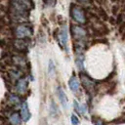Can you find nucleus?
Wrapping results in <instances>:
<instances>
[{
  "instance_id": "f03ea898",
  "label": "nucleus",
  "mask_w": 125,
  "mask_h": 125,
  "mask_svg": "<svg viewBox=\"0 0 125 125\" xmlns=\"http://www.w3.org/2000/svg\"><path fill=\"white\" fill-rule=\"evenodd\" d=\"M71 17L74 19V21H76L79 23H84L85 22V16L84 13L82 11V9L78 6H73L71 8Z\"/></svg>"
},
{
  "instance_id": "7ed1b4c3",
  "label": "nucleus",
  "mask_w": 125,
  "mask_h": 125,
  "mask_svg": "<svg viewBox=\"0 0 125 125\" xmlns=\"http://www.w3.org/2000/svg\"><path fill=\"white\" fill-rule=\"evenodd\" d=\"M57 93H58V97H59V100H60L62 107L64 109H66L68 107V100H67V97H66L64 91L62 90V88L58 87L57 88Z\"/></svg>"
},
{
  "instance_id": "f257e3e1",
  "label": "nucleus",
  "mask_w": 125,
  "mask_h": 125,
  "mask_svg": "<svg viewBox=\"0 0 125 125\" xmlns=\"http://www.w3.org/2000/svg\"><path fill=\"white\" fill-rule=\"evenodd\" d=\"M15 33L18 38H26L32 35V29L26 24H21L16 28Z\"/></svg>"
},
{
  "instance_id": "9d476101",
  "label": "nucleus",
  "mask_w": 125,
  "mask_h": 125,
  "mask_svg": "<svg viewBox=\"0 0 125 125\" xmlns=\"http://www.w3.org/2000/svg\"><path fill=\"white\" fill-rule=\"evenodd\" d=\"M54 72H55V65H54L53 62L50 61L49 62V65H48V74L50 76H52L54 74Z\"/></svg>"
},
{
  "instance_id": "6e6552de",
  "label": "nucleus",
  "mask_w": 125,
  "mask_h": 125,
  "mask_svg": "<svg viewBox=\"0 0 125 125\" xmlns=\"http://www.w3.org/2000/svg\"><path fill=\"white\" fill-rule=\"evenodd\" d=\"M72 32H73L74 36L76 38H78V39L83 38L86 35V31L80 26H72Z\"/></svg>"
},
{
  "instance_id": "1a4fd4ad",
  "label": "nucleus",
  "mask_w": 125,
  "mask_h": 125,
  "mask_svg": "<svg viewBox=\"0 0 125 125\" xmlns=\"http://www.w3.org/2000/svg\"><path fill=\"white\" fill-rule=\"evenodd\" d=\"M10 122L13 125H20L21 124V117L19 113H13L10 116Z\"/></svg>"
},
{
  "instance_id": "dca6fc26",
  "label": "nucleus",
  "mask_w": 125,
  "mask_h": 125,
  "mask_svg": "<svg viewBox=\"0 0 125 125\" xmlns=\"http://www.w3.org/2000/svg\"><path fill=\"white\" fill-rule=\"evenodd\" d=\"M85 112H86V105H85V104H82V105H80V113L84 114Z\"/></svg>"
},
{
  "instance_id": "f3484780",
  "label": "nucleus",
  "mask_w": 125,
  "mask_h": 125,
  "mask_svg": "<svg viewBox=\"0 0 125 125\" xmlns=\"http://www.w3.org/2000/svg\"><path fill=\"white\" fill-rule=\"evenodd\" d=\"M46 2H47V4H49V5H53V4L56 2V0H46Z\"/></svg>"
},
{
  "instance_id": "0eeeda50",
  "label": "nucleus",
  "mask_w": 125,
  "mask_h": 125,
  "mask_svg": "<svg viewBox=\"0 0 125 125\" xmlns=\"http://www.w3.org/2000/svg\"><path fill=\"white\" fill-rule=\"evenodd\" d=\"M68 86H69V89L72 92H77L79 90V87H80V84H79L78 79L75 76H72L69 79V81H68Z\"/></svg>"
},
{
  "instance_id": "a211bd4d",
  "label": "nucleus",
  "mask_w": 125,
  "mask_h": 125,
  "mask_svg": "<svg viewBox=\"0 0 125 125\" xmlns=\"http://www.w3.org/2000/svg\"><path fill=\"white\" fill-rule=\"evenodd\" d=\"M96 125H103V123H102V121H97V123H96Z\"/></svg>"
},
{
  "instance_id": "2eb2a0df",
  "label": "nucleus",
  "mask_w": 125,
  "mask_h": 125,
  "mask_svg": "<svg viewBox=\"0 0 125 125\" xmlns=\"http://www.w3.org/2000/svg\"><path fill=\"white\" fill-rule=\"evenodd\" d=\"M51 113L53 115H55V114L58 113V107H57V104L54 102L51 103Z\"/></svg>"
},
{
  "instance_id": "ddd939ff",
  "label": "nucleus",
  "mask_w": 125,
  "mask_h": 125,
  "mask_svg": "<svg viewBox=\"0 0 125 125\" xmlns=\"http://www.w3.org/2000/svg\"><path fill=\"white\" fill-rule=\"evenodd\" d=\"M83 56H78V58H77V62H76V64H77V67L79 68V69H82V67H83Z\"/></svg>"
},
{
  "instance_id": "20e7f679",
  "label": "nucleus",
  "mask_w": 125,
  "mask_h": 125,
  "mask_svg": "<svg viewBox=\"0 0 125 125\" xmlns=\"http://www.w3.org/2000/svg\"><path fill=\"white\" fill-rule=\"evenodd\" d=\"M21 119L24 122H27L30 119V112H29V108H28V104L26 102H23L21 104Z\"/></svg>"
},
{
  "instance_id": "39448f33",
  "label": "nucleus",
  "mask_w": 125,
  "mask_h": 125,
  "mask_svg": "<svg viewBox=\"0 0 125 125\" xmlns=\"http://www.w3.org/2000/svg\"><path fill=\"white\" fill-rule=\"evenodd\" d=\"M27 88V80L25 78H21L18 80L17 85H16V89L20 94H23L25 93Z\"/></svg>"
},
{
  "instance_id": "4468645a",
  "label": "nucleus",
  "mask_w": 125,
  "mask_h": 125,
  "mask_svg": "<svg viewBox=\"0 0 125 125\" xmlns=\"http://www.w3.org/2000/svg\"><path fill=\"white\" fill-rule=\"evenodd\" d=\"M70 121H71V124L72 125H78L79 124V119H78V117L75 114H71Z\"/></svg>"
},
{
  "instance_id": "f8f14e48",
  "label": "nucleus",
  "mask_w": 125,
  "mask_h": 125,
  "mask_svg": "<svg viewBox=\"0 0 125 125\" xmlns=\"http://www.w3.org/2000/svg\"><path fill=\"white\" fill-rule=\"evenodd\" d=\"M82 82L85 85V87H92L93 86V82L88 78V77H82Z\"/></svg>"
},
{
  "instance_id": "6ab92c4d",
  "label": "nucleus",
  "mask_w": 125,
  "mask_h": 125,
  "mask_svg": "<svg viewBox=\"0 0 125 125\" xmlns=\"http://www.w3.org/2000/svg\"><path fill=\"white\" fill-rule=\"evenodd\" d=\"M82 1H86V0H82Z\"/></svg>"
},
{
  "instance_id": "9b49d317",
  "label": "nucleus",
  "mask_w": 125,
  "mask_h": 125,
  "mask_svg": "<svg viewBox=\"0 0 125 125\" xmlns=\"http://www.w3.org/2000/svg\"><path fill=\"white\" fill-rule=\"evenodd\" d=\"M9 99H10V102L13 103L14 104H19L20 102H21V101H20V98H19L18 96H16V95H11Z\"/></svg>"
},
{
  "instance_id": "423d86ee",
  "label": "nucleus",
  "mask_w": 125,
  "mask_h": 125,
  "mask_svg": "<svg viewBox=\"0 0 125 125\" xmlns=\"http://www.w3.org/2000/svg\"><path fill=\"white\" fill-rule=\"evenodd\" d=\"M60 42H61V45L62 46L63 49H66V46H67V42H68V36H67V31L65 28H62L61 30V33H60Z\"/></svg>"
}]
</instances>
